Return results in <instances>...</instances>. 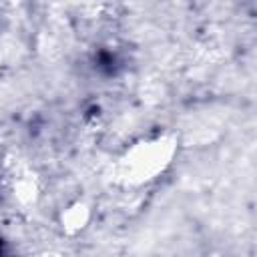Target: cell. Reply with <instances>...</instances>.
I'll use <instances>...</instances> for the list:
<instances>
[{"label":"cell","instance_id":"1","mask_svg":"<svg viewBox=\"0 0 257 257\" xmlns=\"http://www.w3.org/2000/svg\"><path fill=\"white\" fill-rule=\"evenodd\" d=\"M177 149V137L171 133L141 139L118 155L112 165V181L122 187L149 185L173 165Z\"/></svg>","mask_w":257,"mask_h":257},{"label":"cell","instance_id":"2","mask_svg":"<svg viewBox=\"0 0 257 257\" xmlns=\"http://www.w3.org/2000/svg\"><path fill=\"white\" fill-rule=\"evenodd\" d=\"M58 221L66 235H78L90 223V207L84 201H72L60 211Z\"/></svg>","mask_w":257,"mask_h":257},{"label":"cell","instance_id":"3","mask_svg":"<svg viewBox=\"0 0 257 257\" xmlns=\"http://www.w3.org/2000/svg\"><path fill=\"white\" fill-rule=\"evenodd\" d=\"M38 189H36V181L30 175H18V179L14 177L12 181V195L14 199H18L20 203H30L34 201Z\"/></svg>","mask_w":257,"mask_h":257},{"label":"cell","instance_id":"4","mask_svg":"<svg viewBox=\"0 0 257 257\" xmlns=\"http://www.w3.org/2000/svg\"><path fill=\"white\" fill-rule=\"evenodd\" d=\"M34 257H66V255H62L60 251H40Z\"/></svg>","mask_w":257,"mask_h":257},{"label":"cell","instance_id":"5","mask_svg":"<svg viewBox=\"0 0 257 257\" xmlns=\"http://www.w3.org/2000/svg\"><path fill=\"white\" fill-rule=\"evenodd\" d=\"M0 70H2V54H0Z\"/></svg>","mask_w":257,"mask_h":257}]
</instances>
